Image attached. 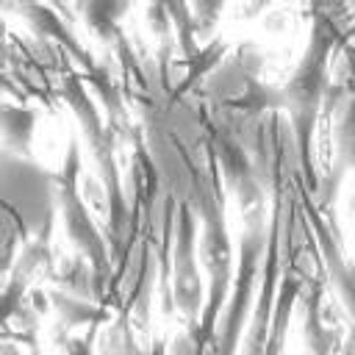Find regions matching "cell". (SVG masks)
Listing matches in <instances>:
<instances>
[{
  "mask_svg": "<svg viewBox=\"0 0 355 355\" xmlns=\"http://www.w3.org/2000/svg\"><path fill=\"white\" fill-rule=\"evenodd\" d=\"M3 197H6V216L19 225V236L28 239L31 233L36 241L47 244L50 222L58 197V180L36 166L33 161L6 153L3 155Z\"/></svg>",
  "mask_w": 355,
  "mask_h": 355,
  "instance_id": "obj_2",
  "label": "cell"
},
{
  "mask_svg": "<svg viewBox=\"0 0 355 355\" xmlns=\"http://www.w3.org/2000/svg\"><path fill=\"white\" fill-rule=\"evenodd\" d=\"M338 39H341V22H336L333 17L316 19L305 55L300 58L291 80L280 89V111H288V125H291V136L297 144V161L308 180L313 178V166H311L313 122L322 105V94L327 89L330 53Z\"/></svg>",
  "mask_w": 355,
  "mask_h": 355,
  "instance_id": "obj_1",
  "label": "cell"
},
{
  "mask_svg": "<svg viewBox=\"0 0 355 355\" xmlns=\"http://www.w3.org/2000/svg\"><path fill=\"white\" fill-rule=\"evenodd\" d=\"M266 189L275 194V211H272L269 230H266V250H263V263H261L258 294L252 302V313H250V322L244 330V344H241L239 355H266L269 324H272L277 283H280V272H283V194L272 183Z\"/></svg>",
  "mask_w": 355,
  "mask_h": 355,
  "instance_id": "obj_4",
  "label": "cell"
},
{
  "mask_svg": "<svg viewBox=\"0 0 355 355\" xmlns=\"http://www.w3.org/2000/svg\"><path fill=\"white\" fill-rule=\"evenodd\" d=\"M336 144H338V169L355 172V86L347 94V100L338 105Z\"/></svg>",
  "mask_w": 355,
  "mask_h": 355,
  "instance_id": "obj_7",
  "label": "cell"
},
{
  "mask_svg": "<svg viewBox=\"0 0 355 355\" xmlns=\"http://www.w3.org/2000/svg\"><path fill=\"white\" fill-rule=\"evenodd\" d=\"M172 308L186 319L189 327L200 322L205 305V288L197 269V216L178 202L175 211V236H172Z\"/></svg>",
  "mask_w": 355,
  "mask_h": 355,
  "instance_id": "obj_5",
  "label": "cell"
},
{
  "mask_svg": "<svg viewBox=\"0 0 355 355\" xmlns=\"http://www.w3.org/2000/svg\"><path fill=\"white\" fill-rule=\"evenodd\" d=\"M319 300H322V283L316 277L308 280L300 302H302V330H305V349L308 355H333L336 352V338L333 333L322 324L319 313Z\"/></svg>",
  "mask_w": 355,
  "mask_h": 355,
  "instance_id": "obj_6",
  "label": "cell"
},
{
  "mask_svg": "<svg viewBox=\"0 0 355 355\" xmlns=\"http://www.w3.org/2000/svg\"><path fill=\"white\" fill-rule=\"evenodd\" d=\"M219 11H222V6H202V3L194 6V8H191V25H194V33H197V36H208Z\"/></svg>",
  "mask_w": 355,
  "mask_h": 355,
  "instance_id": "obj_9",
  "label": "cell"
},
{
  "mask_svg": "<svg viewBox=\"0 0 355 355\" xmlns=\"http://www.w3.org/2000/svg\"><path fill=\"white\" fill-rule=\"evenodd\" d=\"M150 355H166V349H164V341H153V349H150Z\"/></svg>",
  "mask_w": 355,
  "mask_h": 355,
  "instance_id": "obj_11",
  "label": "cell"
},
{
  "mask_svg": "<svg viewBox=\"0 0 355 355\" xmlns=\"http://www.w3.org/2000/svg\"><path fill=\"white\" fill-rule=\"evenodd\" d=\"M78 169H80V155H78V141H72L64 169L55 178L58 180V205H61L67 236L80 250V255L94 266V272L103 283V294H105V288L111 286V250H108V239L97 230V225L89 216L86 202L78 194Z\"/></svg>",
  "mask_w": 355,
  "mask_h": 355,
  "instance_id": "obj_3",
  "label": "cell"
},
{
  "mask_svg": "<svg viewBox=\"0 0 355 355\" xmlns=\"http://www.w3.org/2000/svg\"><path fill=\"white\" fill-rule=\"evenodd\" d=\"M341 355H355V330H352V336H349V341L344 344V352Z\"/></svg>",
  "mask_w": 355,
  "mask_h": 355,
  "instance_id": "obj_10",
  "label": "cell"
},
{
  "mask_svg": "<svg viewBox=\"0 0 355 355\" xmlns=\"http://www.w3.org/2000/svg\"><path fill=\"white\" fill-rule=\"evenodd\" d=\"M33 122H36V114L31 108H11V105L3 108L6 144L8 147H17V153L22 158H28V147H31V136H33Z\"/></svg>",
  "mask_w": 355,
  "mask_h": 355,
  "instance_id": "obj_8",
  "label": "cell"
}]
</instances>
